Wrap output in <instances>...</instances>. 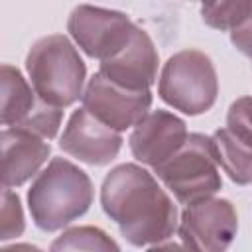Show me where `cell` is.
Instances as JSON below:
<instances>
[{"label": "cell", "instance_id": "cell-4", "mask_svg": "<svg viewBox=\"0 0 252 252\" xmlns=\"http://www.w3.org/2000/svg\"><path fill=\"white\" fill-rule=\"evenodd\" d=\"M158 94L165 104L189 116L211 110L219 94V79L211 57L197 49L171 55L161 69Z\"/></svg>", "mask_w": 252, "mask_h": 252}, {"label": "cell", "instance_id": "cell-19", "mask_svg": "<svg viewBox=\"0 0 252 252\" xmlns=\"http://www.w3.org/2000/svg\"><path fill=\"white\" fill-rule=\"evenodd\" d=\"M230 41L242 55L252 59V12L242 24L230 30Z\"/></svg>", "mask_w": 252, "mask_h": 252}, {"label": "cell", "instance_id": "cell-5", "mask_svg": "<svg viewBox=\"0 0 252 252\" xmlns=\"http://www.w3.org/2000/svg\"><path fill=\"white\" fill-rule=\"evenodd\" d=\"M154 171L183 205L211 197L222 185L215 142L205 134H189L185 144Z\"/></svg>", "mask_w": 252, "mask_h": 252}, {"label": "cell", "instance_id": "cell-18", "mask_svg": "<svg viewBox=\"0 0 252 252\" xmlns=\"http://www.w3.org/2000/svg\"><path fill=\"white\" fill-rule=\"evenodd\" d=\"M226 128L246 146L252 148V96L236 98L226 114Z\"/></svg>", "mask_w": 252, "mask_h": 252}, {"label": "cell", "instance_id": "cell-2", "mask_svg": "<svg viewBox=\"0 0 252 252\" xmlns=\"http://www.w3.org/2000/svg\"><path fill=\"white\" fill-rule=\"evenodd\" d=\"M91 177L65 158H53L28 189V207L33 224L55 232L81 219L93 205Z\"/></svg>", "mask_w": 252, "mask_h": 252}, {"label": "cell", "instance_id": "cell-15", "mask_svg": "<svg viewBox=\"0 0 252 252\" xmlns=\"http://www.w3.org/2000/svg\"><path fill=\"white\" fill-rule=\"evenodd\" d=\"M252 12V0H203L201 18L203 22L219 32H230L242 24Z\"/></svg>", "mask_w": 252, "mask_h": 252}, {"label": "cell", "instance_id": "cell-10", "mask_svg": "<svg viewBox=\"0 0 252 252\" xmlns=\"http://www.w3.org/2000/svg\"><path fill=\"white\" fill-rule=\"evenodd\" d=\"M59 148L83 163L106 165L118 156L122 136L118 130L98 120L83 106L69 116L59 140Z\"/></svg>", "mask_w": 252, "mask_h": 252}, {"label": "cell", "instance_id": "cell-6", "mask_svg": "<svg viewBox=\"0 0 252 252\" xmlns=\"http://www.w3.org/2000/svg\"><path fill=\"white\" fill-rule=\"evenodd\" d=\"M61 118L63 110L43 100L16 67L8 63L2 65V126L22 128L53 140L59 132Z\"/></svg>", "mask_w": 252, "mask_h": 252}, {"label": "cell", "instance_id": "cell-11", "mask_svg": "<svg viewBox=\"0 0 252 252\" xmlns=\"http://www.w3.org/2000/svg\"><path fill=\"white\" fill-rule=\"evenodd\" d=\"M187 124L167 110H150L130 134L132 156L150 167L161 165L187 140Z\"/></svg>", "mask_w": 252, "mask_h": 252}, {"label": "cell", "instance_id": "cell-1", "mask_svg": "<svg viewBox=\"0 0 252 252\" xmlns=\"http://www.w3.org/2000/svg\"><path fill=\"white\" fill-rule=\"evenodd\" d=\"M100 205L120 234L136 248H156L177 230V207L158 179L136 163L108 171L100 187Z\"/></svg>", "mask_w": 252, "mask_h": 252}, {"label": "cell", "instance_id": "cell-13", "mask_svg": "<svg viewBox=\"0 0 252 252\" xmlns=\"http://www.w3.org/2000/svg\"><path fill=\"white\" fill-rule=\"evenodd\" d=\"M0 142L4 187H20L37 175L51 152V146L45 138L22 128H4Z\"/></svg>", "mask_w": 252, "mask_h": 252}, {"label": "cell", "instance_id": "cell-17", "mask_svg": "<svg viewBox=\"0 0 252 252\" xmlns=\"http://www.w3.org/2000/svg\"><path fill=\"white\" fill-rule=\"evenodd\" d=\"M0 220H2L0 240L18 238L26 228L22 203H20L18 193L12 191V187H4V191H2V215H0Z\"/></svg>", "mask_w": 252, "mask_h": 252}, {"label": "cell", "instance_id": "cell-8", "mask_svg": "<svg viewBox=\"0 0 252 252\" xmlns=\"http://www.w3.org/2000/svg\"><path fill=\"white\" fill-rule=\"evenodd\" d=\"M136 24L118 10L81 4L67 20V32L89 57L104 61L120 51L132 37Z\"/></svg>", "mask_w": 252, "mask_h": 252}, {"label": "cell", "instance_id": "cell-16", "mask_svg": "<svg viewBox=\"0 0 252 252\" xmlns=\"http://www.w3.org/2000/svg\"><path fill=\"white\" fill-rule=\"evenodd\" d=\"M51 250H118L120 246L96 226H73L61 232L51 246Z\"/></svg>", "mask_w": 252, "mask_h": 252}, {"label": "cell", "instance_id": "cell-12", "mask_svg": "<svg viewBox=\"0 0 252 252\" xmlns=\"http://www.w3.org/2000/svg\"><path fill=\"white\" fill-rule=\"evenodd\" d=\"M158 51L146 30L134 28L128 43L100 61V73L128 89H150L158 79Z\"/></svg>", "mask_w": 252, "mask_h": 252}, {"label": "cell", "instance_id": "cell-14", "mask_svg": "<svg viewBox=\"0 0 252 252\" xmlns=\"http://www.w3.org/2000/svg\"><path fill=\"white\" fill-rule=\"evenodd\" d=\"M219 165L236 185H248L252 181V148L240 142L228 128H220L213 134Z\"/></svg>", "mask_w": 252, "mask_h": 252}, {"label": "cell", "instance_id": "cell-3", "mask_svg": "<svg viewBox=\"0 0 252 252\" xmlns=\"http://www.w3.org/2000/svg\"><path fill=\"white\" fill-rule=\"evenodd\" d=\"M26 71L35 93L59 108L83 96L87 67L77 47L63 33L37 39L26 57Z\"/></svg>", "mask_w": 252, "mask_h": 252}, {"label": "cell", "instance_id": "cell-7", "mask_svg": "<svg viewBox=\"0 0 252 252\" xmlns=\"http://www.w3.org/2000/svg\"><path fill=\"white\" fill-rule=\"evenodd\" d=\"M238 230V215L228 199L205 197L187 205L179 217L177 234L187 248L220 252L226 250Z\"/></svg>", "mask_w": 252, "mask_h": 252}, {"label": "cell", "instance_id": "cell-9", "mask_svg": "<svg viewBox=\"0 0 252 252\" xmlns=\"http://www.w3.org/2000/svg\"><path fill=\"white\" fill-rule=\"evenodd\" d=\"M81 100L83 106L98 120L118 132H124L134 128L150 112L152 93L150 89H128L96 71L89 79Z\"/></svg>", "mask_w": 252, "mask_h": 252}]
</instances>
